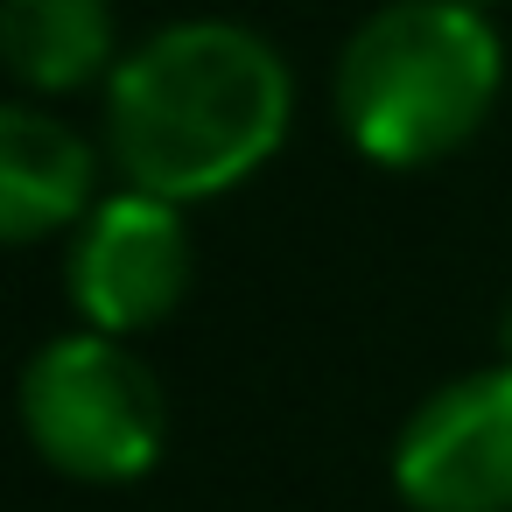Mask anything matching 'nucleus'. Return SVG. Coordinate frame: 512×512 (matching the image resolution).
Returning a JSON list of instances; mask_svg holds the SVG:
<instances>
[{"instance_id": "f257e3e1", "label": "nucleus", "mask_w": 512, "mask_h": 512, "mask_svg": "<svg viewBox=\"0 0 512 512\" xmlns=\"http://www.w3.org/2000/svg\"><path fill=\"white\" fill-rule=\"evenodd\" d=\"M295 120L288 57L246 22H169L106 78V162L127 190L204 204L274 162Z\"/></svg>"}, {"instance_id": "f03ea898", "label": "nucleus", "mask_w": 512, "mask_h": 512, "mask_svg": "<svg viewBox=\"0 0 512 512\" xmlns=\"http://www.w3.org/2000/svg\"><path fill=\"white\" fill-rule=\"evenodd\" d=\"M498 85H505V43L484 8L386 0L344 36L330 106L365 162L428 169L491 120Z\"/></svg>"}, {"instance_id": "7ed1b4c3", "label": "nucleus", "mask_w": 512, "mask_h": 512, "mask_svg": "<svg viewBox=\"0 0 512 512\" xmlns=\"http://www.w3.org/2000/svg\"><path fill=\"white\" fill-rule=\"evenodd\" d=\"M15 414L29 449L78 484H134L162 463L169 400L162 379L106 330H64L29 351Z\"/></svg>"}, {"instance_id": "20e7f679", "label": "nucleus", "mask_w": 512, "mask_h": 512, "mask_svg": "<svg viewBox=\"0 0 512 512\" xmlns=\"http://www.w3.org/2000/svg\"><path fill=\"white\" fill-rule=\"evenodd\" d=\"M393 491L414 512H512V365L435 386L393 435Z\"/></svg>"}, {"instance_id": "39448f33", "label": "nucleus", "mask_w": 512, "mask_h": 512, "mask_svg": "<svg viewBox=\"0 0 512 512\" xmlns=\"http://www.w3.org/2000/svg\"><path fill=\"white\" fill-rule=\"evenodd\" d=\"M190 267H197V253H190L183 204L148 197V190H113L71 232L64 288H71V309L85 316V330L141 337L183 302Z\"/></svg>"}, {"instance_id": "423d86ee", "label": "nucleus", "mask_w": 512, "mask_h": 512, "mask_svg": "<svg viewBox=\"0 0 512 512\" xmlns=\"http://www.w3.org/2000/svg\"><path fill=\"white\" fill-rule=\"evenodd\" d=\"M99 204V155L43 106L0 99V246H43L78 232Z\"/></svg>"}, {"instance_id": "0eeeda50", "label": "nucleus", "mask_w": 512, "mask_h": 512, "mask_svg": "<svg viewBox=\"0 0 512 512\" xmlns=\"http://www.w3.org/2000/svg\"><path fill=\"white\" fill-rule=\"evenodd\" d=\"M0 71L43 99L106 85L120 71L113 0H0Z\"/></svg>"}, {"instance_id": "6e6552de", "label": "nucleus", "mask_w": 512, "mask_h": 512, "mask_svg": "<svg viewBox=\"0 0 512 512\" xmlns=\"http://www.w3.org/2000/svg\"><path fill=\"white\" fill-rule=\"evenodd\" d=\"M498 358H505V365H512V302H505V309H498Z\"/></svg>"}, {"instance_id": "1a4fd4ad", "label": "nucleus", "mask_w": 512, "mask_h": 512, "mask_svg": "<svg viewBox=\"0 0 512 512\" xmlns=\"http://www.w3.org/2000/svg\"><path fill=\"white\" fill-rule=\"evenodd\" d=\"M470 8H491V0H470Z\"/></svg>"}]
</instances>
